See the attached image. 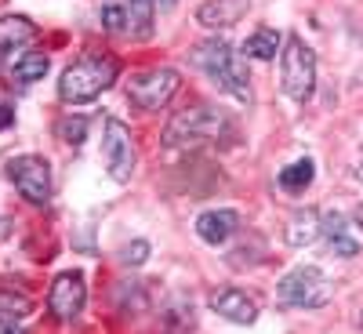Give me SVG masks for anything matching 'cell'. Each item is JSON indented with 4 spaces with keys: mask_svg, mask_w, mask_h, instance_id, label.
Here are the masks:
<instances>
[{
    "mask_svg": "<svg viewBox=\"0 0 363 334\" xmlns=\"http://www.w3.org/2000/svg\"><path fill=\"white\" fill-rule=\"evenodd\" d=\"M352 222H356V226H363V204H359V207L352 211Z\"/></svg>",
    "mask_w": 363,
    "mask_h": 334,
    "instance_id": "obj_26",
    "label": "cell"
},
{
    "mask_svg": "<svg viewBox=\"0 0 363 334\" xmlns=\"http://www.w3.org/2000/svg\"><path fill=\"white\" fill-rule=\"evenodd\" d=\"M284 48V37L277 29H255V33L244 40V58H258V62H269V58H277Z\"/></svg>",
    "mask_w": 363,
    "mask_h": 334,
    "instance_id": "obj_15",
    "label": "cell"
},
{
    "mask_svg": "<svg viewBox=\"0 0 363 334\" xmlns=\"http://www.w3.org/2000/svg\"><path fill=\"white\" fill-rule=\"evenodd\" d=\"M33 313V301L26 294H15V291H0V316L4 320H26Z\"/></svg>",
    "mask_w": 363,
    "mask_h": 334,
    "instance_id": "obj_19",
    "label": "cell"
},
{
    "mask_svg": "<svg viewBox=\"0 0 363 334\" xmlns=\"http://www.w3.org/2000/svg\"><path fill=\"white\" fill-rule=\"evenodd\" d=\"M48 69H51V58H48V55L26 51L18 62H15V80H18V84H37V80L48 77Z\"/></svg>",
    "mask_w": 363,
    "mask_h": 334,
    "instance_id": "obj_18",
    "label": "cell"
},
{
    "mask_svg": "<svg viewBox=\"0 0 363 334\" xmlns=\"http://www.w3.org/2000/svg\"><path fill=\"white\" fill-rule=\"evenodd\" d=\"M0 334H18V330H15V327H11L8 320H0Z\"/></svg>",
    "mask_w": 363,
    "mask_h": 334,
    "instance_id": "obj_25",
    "label": "cell"
},
{
    "mask_svg": "<svg viewBox=\"0 0 363 334\" xmlns=\"http://www.w3.org/2000/svg\"><path fill=\"white\" fill-rule=\"evenodd\" d=\"M193 62L207 73V80L215 84L218 91H225V95H233L236 102H251V77H247V62L244 55H236L225 40L211 37L203 44L193 48Z\"/></svg>",
    "mask_w": 363,
    "mask_h": 334,
    "instance_id": "obj_2",
    "label": "cell"
},
{
    "mask_svg": "<svg viewBox=\"0 0 363 334\" xmlns=\"http://www.w3.org/2000/svg\"><path fill=\"white\" fill-rule=\"evenodd\" d=\"M8 178L15 182V189L26 196V204L44 207L51 200V164L44 157H37V153L15 157L8 164Z\"/></svg>",
    "mask_w": 363,
    "mask_h": 334,
    "instance_id": "obj_8",
    "label": "cell"
},
{
    "mask_svg": "<svg viewBox=\"0 0 363 334\" xmlns=\"http://www.w3.org/2000/svg\"><path fill=\"white\" fill-rule=\"evenodd\" d=\"M149 258V244L145 240H135V244H128L124 251H120V262H128V265H142Z\"/></svg>",
    "mask_w": 363,
    "mask_h": 334,
    "instance_id": "obj_22",
    "label": "cell"
},
{
    "mask_svg": "<svg viewBox=\"0 0 363 334\" xmlns=\"http://www.w3.org/2000/svg\"><path fill=\"white\" fill-rule=\"evenodd\" d=\"M116 77H120V62H116L113 55L84 51L73 66H66L62 80H58V99H62L66 106L95 102Z\"/></svg>",
    "mask_w": 363,
    "mask_h": 334,
    "instance_id": "obj_1",
    "label": "cell"
},
{
    "mask_svg": "<svg viewBox=\"0 0 363 334\" xmlns=\"http://www.w3.org/2000/svg\"><path fill=\"white\" fill-rule=\"evenodd\" d=\"M320 233H323L320 215L306 207V211H298V215H291V222H287V229H284V240H287L291 247H309Z\"/></svg>",
    "mask_w": 363,
    "mask_h": 334,
    "instance_id": "obj_14",
    "label": "cell"
},
{
    "mask_svg": "<svg viewBox=\"0 0 363 334\" xmlns=\"http://www.w3.org/2000/svg\"><path fill=\"white\" fill-rule=\"evenodd\" d=\"M84 301H87L84 272H77V269L58 272L55 284H51V291H48V313H51L58 323H73V320L84 313Z\"/></svg>",
    "mask_w": 363,
    "mask_h": 334,
    "instance_id": "obj_9",
    "label": "cell"
},
{
    "mask_svg": "<svg viewBox=\"0 0 363 334\" xmlns=\"http://www.w3.org/2000/svg\"><path fill=\"white\" fill-rule=\"evenodd\" d=\"M153 22H157L153 0H128V33L131 37L149 40L153 37Z\"/></svg>",
    "mask_w": 363,
    "mask_h": 334,
    "instance_id": "obj_16",
    "label": "cell"
},
{
    "mask_svg": "<svg viewBox=\"0 0 363 334\" xmlns=\"http://www.w3.org/2000/svg\"><path fill=\"white\" fill-rule=\"evenodd\" d=\"M247 8H251V0H207V4L196 8V22L203 29H229L240 22V15Z\"/></svg>",
    "mask_w": 363,
    "mask_h": 334,
    "instance_id": "obj_12",
    "label": "cell"
},
{
    "mask_svg": "<svg viewBox=\"0 0 363 334\" xmlns=\"http://www.w3.org/2000/svg\"><path fill=\"white\" fill-rule=\"evenodd\" d=\"M211 309H215L222 320L229 323H255L258 320V306L247 291L240 287H225V291H215L211 294Z\"/></svg>",
    "mask_w": 363,
    "mask_h": 334,
    "instance_id": "obj_10",
    "label": "cell"
},
{
    "mask_svg": "<svg viewBox=\"0 0 363 334\" xmlns=\"http://www.w3.org/2000/svg\"><path fill=\"white\" fill-rule=\"evenodd\" d=\"M280 301L291 309H320L330 301V294H335V287H330V280L323 277V272L316 265H294L287 277L280 280Z\"/></svg>",
    "mask_w": 363,
    "mask_h": 334,
    "instance_id": "obj_5",
    "label": "cell"
},
{
    "mask_svg": "<svg viewBox=\"0 0 363 334\" xmlns=\"http://www.w3.org/2000/svg\"><path fill=\"white\" fill-rule=\"evenodd\" d=\"M102 22H106L109 33H124V29H128V11H120V8H106V11H102Z\"/></svg>",
    "mask_w": 363,
    "mask_h": 334,
    "instance_id": "obj_23",
    "label": "cell"
},
{
    "mask_svg": "<svg viewBox=\"0 0 363 334\" xmlns=\"http://www.w3.org/2000/svg\"><path fill=\"white\" fill-rule=\"evenodd\" d=\"M352 174H356V178L363 182V160H356V167H352Z\"/></svg>",
    "mask_w": 363,
    "mask_h": 334,
    "instance_id": "obj_27",
    "label": "cell"
},
{
    "mask_svg": "<svg viewBox=\"0 0 363 334\" xmlns=\"http://www.w3.org/2000/svg\"><path fill=\"white\" fill-rule=\"evenodd\" d=\"M240 229V215L229 207H218V211H203V215L196 218V236L203 240V244L218 247V244H229V240L236 236Z\"/></svg>",
    "mask_w": 363,
    "mask_h": 334,
    "instance_id": "obj_11",
    "label": "cell"
},
{
    "mask_svg": "<svg viewBox=\"0 0 363 334\" xmlns=\"http://www.w3.org/2000/svg\"><path fill=\"white\" fill-rule=\"evenodd\" d=\"M280 84L291 102H309L316 91V55L301 37H287L280 51Z\"/></svg>",
    "mask_w": 363,
    "mask_h": 334,
    "instance_id": "obj_4",
    "label": "cell"
},
{
    "mask_svg": "<svg viewBox=\"0 0 363 334\" xmlns=\"http://www.w3.org/2000/svg\"><path fill=\"white\" fill-rule=\"evenodd\" d=\"M313 178H316V164L306 157V160H294L280 171V189L287 193H306L313 186Z\"/></svg>",
    "mask_w": 363,
    "mask_h": 334,
    "instance_id": "obj_17",
    "label": "cell"
},
{
    "mask_svg": "<svg viewBox=\"0 0 363 334\" xmlns=\"http://www.w3.org/2000/svg\"><path fill=\"white\" fill-rule=\"evenodd\" d=\"M330 251H335L338 258H356L359 255V244L345 233V236H330Z\"/></svg>",
    "mask_w": 363,
    "mask_h": 334,
    "instance_id": "obj_21",
    "label": "cell"
},
{
    "mask_svg": "<svg viewBox=\"0 0 363 334\" xmlns=\"http://www.w3.org/2000/svg\"><path fill=\"white\" fill-rule=\"evenodd\" d=\"M359 323H363V313H359Z\"/></svg>",
    "mask_w": 363,
    "mask_h": 334,
    "instance_id": "obj_28",
    "label": "cell"
},
{
    "mask_svg": "<svg viewBox=\"0 0 363 334\" xmlns=\"http://www.w3.org/2000/svg\"><path fill=\"white\" fill-rule=\"evenodd\" d=\"M29 40H37V26L26 15H4L0 18V58H8L11 51L26 48Z\"/></svg>",
    "mask_w": 363,
    "mask_h": 334,
    "instance_id": "obj_13",
    "label": "cell"
},
{
    "mask_svg": "<svg viewBox=\"0 0 363 334\" xmlns=\"http://www.w3.org/2000/svg\"><path fill=\"white\" fill-rule=\"evenodd\" d=\"M55 135L62 138V142H69V145H80L87 138V120L84 116H62L55 124Z\"/></svg>",
    "mask_w": 363,
    "mask_h": 334,
    "instance_id": "obj_20",
    "label": "cell"
},
{
    "mask_svg": "<svg viewBox=\"0 0 363 334\" xmlns=\"http://www.w3.org/2000/svg\"><path fill=\"white\" fill-rule=\"evenodd\" d=\"M229 131V116L215 106H193V109H182L167 131H164V145L167 149H200L207 142H218Z\"/></svg>",
    "mask_w": 363,
    "mask_h": 334,
    "instance_id": "obj_3",
    "label": "cell"
},
{
    "mask_svg": "<svg viewBox=\"0 0 363 334\" xmlns=\"http://www.w3.org/2000/svg\"><path fill=\"white\" fill-rule=\"evenodd\" d=\"M11 116H15L11 106H0V128H8V124H11Z\"/></svg>",
    "mask_w": 363,
    "mask_h": 334,
    "instance_id": "obj_24",
    "label": "cell"
},
{
    "mask_svg": "<svg viewBox=\"0 0 363 334\" xmlns=\"http://www.w3.org/2000/svg\"><path fill=\"white\" fill-rule=\"evenodd\" d=\"M102 157H106V171L113 182H131L135 164H138V149L131 138V128L124 120L109 116L106 120V131H102Z\"/></svg>",
    "mask_w": 363,
    "mask_h": 334,
    "instance_id": "obj_7",
    "label": "cell"
},
{
    "mask_svg": "<svg viewBox=\"0 0 363 334\" xmlns=\"http://www.w3.org/2000/svg\"><path fill=\"white\" fill-rule=\"evenodd\" d=\"M178 84H182V77L171 66H153V69H142L128 80V99L145 113H157L174 99Z\"/></svg>",
    "mask_w": 363,
    "mask_h": 334,
    "instance_id": "obj_6",
    "label": "cell"
}]
</instances>
